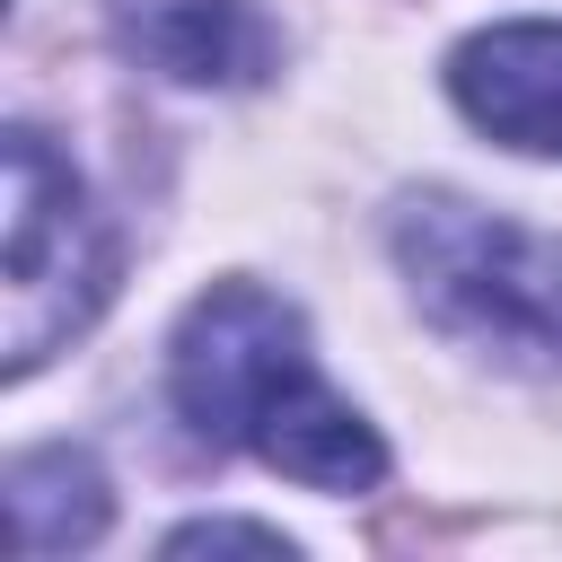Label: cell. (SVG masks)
Returning a JSON list of instances; mask_svg holds the SVG:
<instances>
[{
	"mask_svg": "<svg viewBox=\"0 0 562 562\" xmlns=\"http://www.w3.org/2000/svg\"><path fill=\"white\" fill-rule=\"evenodd\" d=\"M123 53L184 88H246L272 70V26L255 0H114Z\"/></svg>",
	"mask_w": 562,
	"mask_h": 562,
	"instance_id": "obj_5",
	"label": "cell"
},
{
	"mask_svg": "<svg viewBox=\"0 0 562 562\" xmlns=\"http://www.w3.org/2000/svg\"><path fill=\"white\" fill-rule=\"evenodd\" d=\"M105 474L97 457L79 448H35L9 465V536L18 553H70V544H97L105 536Z\"/></svg>",
	"mask_w": 562,
	"mask_h": 562,
	"instance_id": "obj_6",
	"label": "cell"
},
{
	"mask_svg": "<svg viewBox=\"0 0 562 562\" xmlns=\"http://www.w3.org/2000/svg\"><path fill=\"white\" fill-rule=\"evenodd\" d=\"M167 553H290L281 527H246V518H193L167 536Z\"/></svg>",
	"mask_w": 562,
	"mask_h": 562,
	"instance_id": "obj_7",
	"label": "cell"
},
{
	"mask_svg": "<svg viewBox=\"0 0 562 562\" xmlns=\"http://www.w3.org/2000/svg\"><path fill=\"white\" fill-rule=\"evenodd\" d=\"M448 97L501 149L562 158V26L553 18H509V26L465 35L448 53Z\"/></svg>",
	"mask_w": 562,
	"mask_h": 562,
	"instance_id": "obj_4",
	"label": "cell"
},
{
	"mask_svg": "<svg viewBox=\"0 0 562 562\" xmlns=\"http://www.w3.org/2000/svg\"><path fill=\"white\" fill-rule=\"evenodd\" d=\"M167 395L193 439L246 448L307 492H369L386 474L378 430L316 378L307 325L255 281H211L167 342Z\"/></svg>",
	"mask_w": 562,
	"mask_h": 562,
	"instance_id": "obj_1",
	"label": "cell"
},
{
	"mask_svg": "<svg viewBox=\"0 0 562 562\" xmlns=\"http://www.w3.org/2000/svg\"><path fill=\"white\" fill-rule=\"evenodd\" d=\"M114 246L105 220L88 211V184L70 176V158L18 123L9 132V255H0V342H9V378L44 369L105 299Z\"/></svg>",
	"mask_w": 562,
	"mask_h": 562,
	"instance_id": "obj_3",
	"label": "cell"
},
{
	"mask_svg": "<svg viewBox=\"0 0 562 562\" xmlns=\"http://www.w3.org/2000/svg\"><path fill=\"white\" fill-rule=\"evenodd\" d=\"M395 263L439 334L501 369H562V237L457 193L395 211Z\"/></svg>",
	"mask_w": 562,
	"mask_h": 562,
	"instance_id": "obj_2",
	"label": "cell"
}]
</instances>
